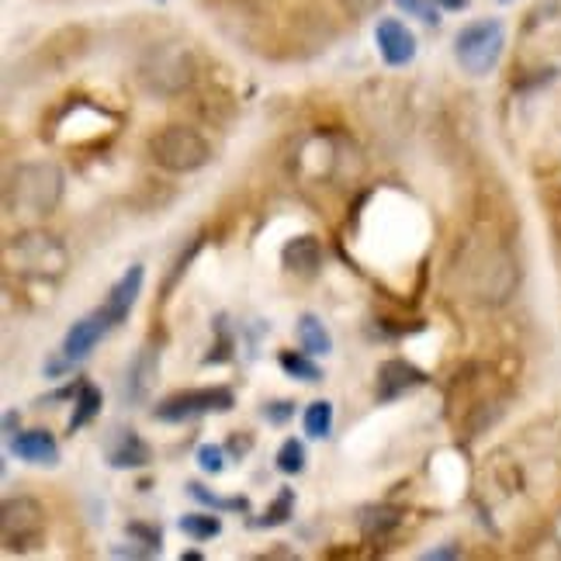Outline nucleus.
<instances>
[{
    "mask_svg": "<svg viewBox=\"0 0 561 561\" xmlns=\"http://www.w3.org/2000/svg\"><path fill=\"white\" fill-rule=\"evenodd\" d=\"M461 271H465V285L471 298L485 301V306H503V301H510V295L516 291V280H520L513 253L500 243L468 247Z\"/></svg>",
    "mask_w": 561,
    "mask_h": 561,
    "instance_id": "nucleus-1",
    "label": "nucleus"
},
{
    "mask_svg": "<svg viewBox=\"0 0 561 561\" xmlns=\"http://www.w3.org/2000/svg\"><path fill=\"white\" fill-rule=\"evenodd\" d=\"M62 202V170L56 163H21L8 184V208L49 215Z\"/></svg>",
    "mask_w": 561,
    "mask_h": 561,
    "instance_id": "nucleus-2",
    "label": "nucleus"
},
{
    "mask_svg": "<svg viewBox=\"0 0 561 561\" xmlns=\"http://www.w3.org/2000/svg\"><path fill=\"white\" fill-rule=\"evenodd\" d=\"M139 83L149 94H160V98L184 94L194 83L191 49L178 46V42H167V46L149 49L146 59L139 62Z\"/></svg>",
    "mask_w": 561,
    "mask_h": 561,
    "instance_id": "nucleus-3",
    "label": "nucleus"
},
{
    "mask_svg": "<svg viewBox=\"0 0 561 561\" xmlns=\"http://www.w3.org/2000/svg\"><path fill=\"white\" fill-rule=\"evenodd\" d=\"M149 157H153L170 174H191L211 160V146L187 125H167L149 139Z\"/></svg>",
    "mask_w": 561,
    "mask_h": 561,
    "instance_id": "nucleus-4",
    "label": "nucleus"
},
{
    "mask_svg": "<svg viewBox=\"0 0 561 561\" xmlns=\"http://www.w3.org/2000/svg\"><path fill=\"white\" fill-rule=\"evenodd\" d=\"M503 46H506L503 21L482 18V21H474V25H468V28L458 32V38H455V56H458V62H461V67L471 77H485V73L495 70V62H500Z\"/></svg>",
    "mask_w": 561,
    "mask_h": 561,
    "instance_id": "nucleus-5",
    "label": "nucleus"
},
{
    "mask_svg": "<svg viewBox=\"0 0 561 561\" xmlns=\"http://www.w3.org/2000/svg\"><path fill=\"white\" fill-rule=\"evenodd\" d=\"M0 537L8 551H32L46 537V510L32 495H14L0 510Z\"/></svg>",
    "mask_w": 561,
    "mask_h": 561,
    "instance_id": "nucleus-6",
    "label": "nucleus"
},
{
    "mask_svg": "<svg viewBox=\"0 0 561 561\" xmlns=\"http://www.w3.org/2000/svg\"><path fill=\"white\" fill-rule=\"evenodd\" d=\"M236 405V396L229 392L226 385H211V388H187V392H178L163 399L153 416L160 423H187V420H198L208 413H229Z\"/></svg>",
    "mask_w": 561,
    "mask_h": 561,
    "instance_id": "nucleus-7",
    "label": "nucleus"
},
{
    "mask_svg": "<svg viewBox=\"0 0 561 561\" xmlns=\"http://www.w3.org/2000/svg\"><path fill=\"white\" fill-rule=\"evenodd\" d=\"M157 378H160V351L157 347H142L133 357V364L125 368L122 402L125 405H146L149 396H153V388H157Z\"/></svg>",
    "mask_w": 561,
    "mask_h": 561,
    "instance_id": "nucleus-8",
    "label": "nucleus"
},
{
    "mask_svg": "<svg viewBox=\"0 0 561 561\" xmlns=\"http://www.w3.org/2000/svg\"><path fill=\"white\" fill-rule=\"evenodd\" d=\"M426 385V375L416 368V364H409L402 357H392L385 360L378 368V378H375V399L378 402H396L402 396H409L413 388Z\"/></svg>",
    "mask_w": 561,
    "mask_h": 561,
    "instance_id": "nucleus-9",
    "label": "nucleus"
},
{
    "mask_svg": "<svg viewBox=\"0 0 561 561\" xmlns=\"http://www.w3.org/2000/svg\"><path fill=\"white\" fill-rule=\"evenodd\" d=\"M375 42L388 67H405V62H413L416 56V35L409 32L399 18H381L375 28Z\"/></svg>",
    "mask_w": 561,
    "mask_h": 561,
    "instance_id": "nucleus-10",
    "label": "nucleus"
},
{
    "mask_svg": "<svg viewBox=\"0 0 561 561\" xmlns=\"http://www.w3.org/2000/svg\"><path fill=\"white\" fill-rule=\"evenodd\" d=\"M107 327H112V322H107L104 309L77 319L73 327L67 330V336H62V354H67L70 360H83L101 343V336L107 333Z\"/></svg>",
    "mask_w": 561,
    "mask_h": 561,
    "instance_id": "nucleus-11",
    "label": "nucleus"
},
{
    "mask_svg": "<svg viewBox=\"0 0 561 561\" xmlns=\"http://www.w3.org/2000/svg\"><path fill=\"white\" fill-rule=\"evenodd\" d=\"M142 280H146L142 264H133V267H128L118 277V285L112 288V295H107V301H104V316H107V322H112V327H122V322L128 319V312H133L136 298L142 291Z\"/></svg>",
    "mask_w": 561,
    "mask_h": 561,
    "instance_id": "nucleus-12",
    "label": "nucleus"
},
{
    "mask_svg": "<svg viewBox=\"0 0 561 561\" xmlns=\"http://www.w3.org/2000/svg\"><path fill=\"white\" fill-rule=\"evenodd\" d=\"M11 455L28 461V465H56L59 461V444L49 430H25V434L11 437Z\"/></svg>",
    "mask_w": 561,
    "mask_h": 561,
    "instance_id": "nucleus-13",
    "label": "nucleus"
},
{
    "mask_svg": "<svg viewBox=\"0 0 561 561\" xmlns=\"http://www.w3.org/2000/svg\"><path fill=\"white\" fill-rule=\"evenodd\" d=\"M153 461V450L136 434V430H115L112 444H107V465L112 468H146Z\"/></svg>",
    "mask_w": 561,
    "mask_h": 561,
    "instance_id": "nucleus-14",
    "label": "nucleus"
},
{
    "mask_svg": "<svg viewBox=\"0 0 561 561\" xmlns=\"http://www.w3.org/2000/svg\"><path fill=\"white\" fill-rule=\"evenodd\" d=\"M280 264H285V271L291 274H301V277H312L322 264V247L316 236H295V240L285 243V250H280Z\"/></svg>",
    "mask_w": 561,
    "mask_h": 561,
    "instance_id": "nucleus-15",
    "label": "nucleus"
},
{
    "mask_svg": "<svg viewBox=\"0 0 561 561\" xmlns=\"http://www.w3.org/2000/svg\"><path fill=\"white\" fill-rule=\"evenodd\" d=\"M83 49H88V32L83 28H62L56 32L46 46H42V59H49V67H67Z\"/></svg>",
    "mask_w": 561,
    "mask_h": 561,
    "instance_id": "nucleus-16",
    "label": "nucleus"
},
{
    "mask_svg": "<svg viewBox=\"0 0 561 561\" xmlns=\"http://www.w3.org/2000/svg\"><path fill=\"white\" fill-rule=\"evenodd\" d=\"M101 405H104L101 388L91 385V381H80V385H77V396H73V416H70V423H67V434L73 437L77 430H83L91 420H98V416H101Z\"/></svg>",
    "mask_w": 561,
    "mask_h": 561,
    "instance_id": "nucleus-17",
    "label": "nucleus"
},
{
    "mask_svg": "<svg viewBox=\"0 0 561 561\" xmlns=\"http://www.w3.org/2000/svg\"><path fill=\"white\" fill-rule=\"evenodd\" d=\"M402 527V510L396 506H368L360 513V534L368 541H385L388 534H396Z\"/></svg>",
    "mask_w": 561,
    "mask_h": 561,
    "instance_id": "nucleus-18",
    "label": "nucleus"
},
{
    "mask_svg": "<svg viewBox=\"0 0 561 561\" xmlns=\"http://www.w3.org/2000/svg\"><path fill=\"white\" fill-rule=\"evenodd\" d=\"M298 340H301V351L312 354V357H327V354L333 351V336H330V330L322 327V319L312 316V312H306V316L298 319Z\"/></svg>",
    "mask_w": 561,
    "mask_h": 561,
    "instance_id": "nucleus-19",
    "label": "nucleus"
},
{
    "mask_svg": "<svg viewBox=\"0 0 561 561\" xmlns=\"http://www.w3.org/2000/svg\"><path fill=\"white\" fill-rule=\"evenodd\" d=\"M222 530V520L215 513H184L181 516V534H187L191 541H211Z\"/></svg>",
    "mask_w": 561,
    "mask_h": 561,
    "instance_id": "nucleus-20",
    "label": "nucleus"
},
{
    "mask_svg": "<svg viewBox=\"0 0 561 561\" xmlns=\"http://www.w3.org/2000/svg\"><path fill=\"white\" fill-rule=\"evenodd\" d=\"M306 434L309 437H316V440H322V437H330V430H333V402H327V399H316L309 409H306Z\"/></svg>",
    "mask_w": 561,
    "mask_h": 561,
    "instance_id": "nucleus-21",
    "label": "nucleus"
},
{
    "mask_svg": "<svg viewBox=\"0 0 561 561\" xmlns=\"http://www.w3.org/2000/svg\"><path fill=\"white\" fill-rule=\"evenodd\" d=\"M291 513H295V489H280L277 500L264 510L261 520H253V527H280V524H288Z\"/></svg>",
    "mask_w": 561,
    "mask_h": 561,
    "instance_id": "nucleus-22",
    "label": "nucleus"
},
{
    "mask_svg": "<svg viewBox=\"0 0 561 561\" xmlns=\"http://www.w3.org/2000/svg\"><path fill=\"white\" fill-rule=\"evenodd\" d=\"M312 354H295V351H280L277 364L285 368L291 378H301V381H322V371L309 360Z\"/></svg>",
    "mask_w": 561,
    "mask_h": 561,
    "instance_id": "nucleus-23",
    "label": "nucleus"
},
{
    "mask_svg": "<svg viewBox=\"0 0 561 561\" xmlns=\"http://www.w3.org/2000/svg\"><path fill=\"white\" fill-rule=\"evenodd\" d=\"M187 492L194 495L198 503H205V506H211V510H229V513H247L250 510V503L243 500V495H232V500H222V495H215V492H208L202 482H191L187 485Z\"/></svg>",
    "mask_w": 561,
    "mask_h": 561,
    "instance_id": "nucleus-24",
    "label": "nucleus"
},
{
    "mask_svg": "<svg viewBox=\"0 0 561 561\" xmlns=\"http://www.w3.org/2000/svg\"><path fill=\"white\" fill-rule=\"evenodd\" d=\"M301 468H306V444L301 440H285L277 450V471H285V474H298Z\"/></svg>",
    "mask_w": 561,
    "mask_h": 561,
    "instance_id": "nucleus-25",
    "label": "nucleus"
},
{
    "mask_svg": "<svg viewBox=\"0 0 561 561\" xmlns=\"http://www.w3.org/2000/svg\"><path fill=\"white\" fill-rule=\"evenodd\" d=\"M198 465L208 474H219L226 468V447H219V444H202L198 447Z\"/></svg>",
    "mask_w": 561,
    "mask_h": 561,
    "instance_id": "nucleus-26",
    "label": "nucleus"
},
{
    "mask_svg": "<svg viewBox=\"0 0 561 561\" xmlns=\"http://www.w3.org/2000/svg\"><path fill=\"white\" fill-rule=\"evenodd\" d=\"M291 416H295V402H288V399H277V402H267L264 405V420L274 423V426L288 423Z\"/></svg>",
    "mask_w": 561,
    "mask_h": 561,
    "instance_id": "nucleus-27",
    "label": "nucleus"
},
{
    "mask_svg": "<svg viewBox=\"0 0 561 561\" xmlns=\"http://www.w3.org/2000/svg\"><path fill=\"white\" fill-rule=\"evenodd\" d=\"M340 8L347 11L354 21H364V18H371L381 8V0H340Z\"/></svg>",
    "mask_w": 561,
    "mask_h": 561,
    "instance_id": "nucleus-28",
    "label": "nucleus"
},
{
    "mask_svg": "<svg viewBox=\"0 0 561 561\" xmlns=\"http://www.w3.org/2000/svg\"><path fill=\"white\" fill-rule=\"evenodd\" d=\"M396 4H399L402 11H409L413 18L426 21V25H437V11L430 8V4H423V0H396Z\"/></svg>",
    "mask_w": 561,
    "mask_h": 561,
    "instance_id": "nucleus-29",
    "label": "nucleus"
},
{
    "mask_svg": "<svg viewBox=\"0 0 561 561\" xmlns=\"http://www.w3.org/2000/svg\"><path fill=\"white\" fill-rule=\"evenodd\" d=\"M125 530H128V537H139L142 545H149V548H157V551H160V541H163L160 527H146V524H128Z\"/></svg>",
    "mask_w": 561,
    "mask_h": 561,
    "instance_id": "nucleus-30",
    "label": "nucleus"
},
{
    "mask_svg": "<svg viewBox=\"0 0 561 561\" xmlns=\"http://www.w3.org/2000/svg\"><path fill=\"white\" fill-rule=\"evenodd\" d=\"M250 447H253V437H250V434H243V437H240V434H236V437L229 440V450H232V455H240V458L247 455V450H250Z\"/></svg>",
    "mask_w": 561,
    "mask_h": 561,
    "instance_id": "nucleus-31",
    "label": "nucleus"
},
{
    "mask_svg": "<svg viewBox=\"0 0 561 561\" xmlns=\"http://www.w3.org/2000/svg\"><path fill=\"white\" fill-rule=\"evenodd\" d=\"M430 4H437L444 11H461V8H468V0H430Z\"/></svg>",
    "mask_w": 561,
    "mask_h": 561,
    "instance_id": "nucleus-32",
    "label": "nucleus"
},
{
    "mask_svg": "<svg viewBox=\"0 0 561 561\" xmlns=\"http://www.w3.org/2000/svg\"><path fill=\"white\" fill-rule=\"evenodd\" d=\"M458 554H461L458 548H437V551H426L423 558H426V561H434V558H458Z\"/></svg>",
    "mask_w": 561,
    "mask_h": 561,
    "instance_id": "nucleus-33",
    "label": "nucleus"
},
{
    "mask_svg": "<svg viewBox=\"0 0 561 561\" xmlns=\"http://www.w3.org/2000/svg\"><path fill=\"white\" fill-rule=\"evenodd\" d=\"M14 423H18V413H8L4 416V430H8V434H14Z\"/></svg>",
    "mask_w": 561,
    "mask_h": 561,
    "instance_id": "nucleus-34",
    "label": "nucleus"
},
{
    "mask_svg": "<svg viewBox=\"0 0 561 561\" xmlns=\"http://www.w3.org/2000/svg\"><path fill=\"white\" fill-rule=\"evenodd\" d=\"M181 561H202V551H184Z\"/></svg>",
    "mask_w": 561,
    "mask_h": 561,
    "instance_id": "nucleus-35",
    "label": "nucleus"
},
{
    "mask_svg": "<svg viewBox=\"0 0 561 561\" xmlns=\"http://www.w3.org/2000/svg\"><path fill=\"white\" fill-rule=\"evenodd\" d=\"M503 4H506V0H503Z\"/></svg>",
    "mask_w": 561,
    "mask_h": 561,
    "instance_id": "nucleus-36",
    "label": "nucleus"
}]
</instances>
